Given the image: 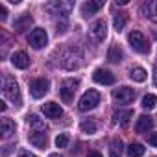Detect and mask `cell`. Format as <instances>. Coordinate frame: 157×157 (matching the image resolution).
Masks as SVG:
<instances>
[{
	"mask_svg": "<svg viewBox=\"0 0 157 157\" xmlns=\"http://www.w3.org/2000/svg\"><path fill=\"white\" fill-rule=\"evenodd\" d=\"M28 124H30L35 131H41V133H44V131L48 129V126H46V124L37 117V115H28Z\"/></svg>",
	"mask_w": 157,
	"mask_h": 157,
	"instance_id": "23",
	"label": "cell"
},
{
	"mask_svg": "<svg viewBox=\"0 0 157 157\" xmlns=\"http://www.w3.org/2000/svg\"><path fill=\"white\" fill-rule=\"evenodd\" d=\"M28 139H30V142L35 146V148H46V144H48V139H46V133H41V131H33V133H30L28 135Z\"/></svg>",
	"mask_w": 157,
	"mask_h": 157,
	"instance_id": "15",
	"label": "cell"
},
{
	"mask_svg": "<svg viewBox=\"0 0 157 157\" xmlns=\"http://www.w3.org/2000/svg\"><path fill=\"white\" fill-rule=\"evenodd\" d=\"M131 117H133V111H129V109H126V111H117V113H115V122H118L122 128H128Z\"/></svg>",
	"mask_w": 157,
	"mask_h": 157,
	"instance_id": "22",
	"label": "cell"
},
{
	"mask_svg": "<svg viewBox=\"0 0 157 157\" xmlns=\"http://www.w3.org/2000/svg\"><path fill=\"white\" fill-rule=\"evenodd\" d=\"M17 126L11 118H2V139H10L15 133Z\"/></svg>",
	"mask_w": 157,
	"mask_h": 157,
	"instance_id": "21",
	"label": "cell"
},
{
	"mask_svg": "<svg viewBox=\"0 0 157 157\" xmlns=\"http://www.w3.org/2000/svg\"><path fill=\"white\" fill-rule=\"evenodd\" d=\"M2 93L4 96L15 104V105H21L22 98H21V89H19V83L13 80V78H4V82H2Z\"/></svg>",
	"mask_w": 157,
	"mask_h": 157,
	"instance_id": "2",
	"label": "cell"
},
{
	"mask_svg": "<svg viewBox=\"0 0 157 157\" xmlns=\"http://www.w3.org/2000/svg\"><path fill=\"white\" fill-rule=\"evenodd\" d=\"M111 146H113V148H111V151H118V153H120V151H122V140H120V139H118V140H117V139H115V140H113V144H111Z\"/></svg>",
	"mask_w": 157,
	"mask_h": 157,
	"instance_id": "29",
	"label": "cell"
},
{
	"mask_svg": "<svg viewBox=\"0 0 157 157\" xmlns=\"http://www.w3.org/2000/svg\"><path fill=\"white\" fill-rule=\"evenodd\" d=\"M100 104V93L96 89H89L87 93H83V96L78 102V109L80 111H93L96 105Z\"/></svg>",
	"mask_w": 157,
	"mask_h": 157,
	"instance_id": "3",
	"label": "cell"
},
{
	"mask_svg": "<svg viewBox=\"0 0 157 157\" xmlns=\"http://www.w3.org/2000/svg\"><path fill=\"white\" fill-rule=\"evenodd\" d=\"M19 157H35L33 153H30V151H21L19 153Z\"/></svg>",
	"mask_w": 157,
	"mask_h": 157,
	"instance_id": "33",
	"label": "cell"
},
{
	"mask_svg": "<svg viewBox=\"0 0 157 157\" xmlns=\"http://www.w3.org/2000/svg\"><path fill=\"white\" fill-rule=\"evenodd\" d=\"M28 43L32 44V48L41 50V48L48 43L46 30H43V28H35V30H32V32H30V37H28Z\"/></svg>",
	"mask_w": 157,
	"mask_h": 157,
	"instance_id": "8",
	"label": "cell"
},
{
	"mask_svg": "<svg viewBox=\"0 0 157 157\" xmlns=\"http://www.w3.org/2000/svg\"><path fill=\"white\" fill-rule=\"evenodd\" d=\"M104 8V0H94V2H85L83 6H82V13L85 15V17H91V15H94L98 10H102Z\"/></svg>",
	"mask_w": 157,
	"mask_h": 157,
	"instance_id": "16",
	"label": "cell"
},
{
	"mask_svg": "<svg viewBox=\"0 0 157 157\" xmlns=\"http://www.w3.org/2000/svg\"><path fill=\"white\" fill-rule=\"evenodd\" d=\"M32 24H33V17L26 13V15H21V17L13 22V28H15L17 32H24V30H28Z\"/></svg>",
	"mask_w": 157,
	"mask_h": 157,
	"instance_id": "17",
	"label": "cell"
},
{
	"mask_svg": "<svg viewBox=\"0 0 157 157\" xmlns=\"http://www.w3.org/2000/svg\"><path fill=\"white\" fill-rule=\"evenodd\" d=\"M142 13L157 24V2H146L142 4Z\"/></svg>",
	"mask_w": 157,
	"mask_h": 157,
	"instance_id": "18",
	"label": "cell"
},
{
	"mask_svg": "<svg viewBox=\"0 0 157 157\" xmlns=\"http://www.w3.org/2000/svg\"><path fill=\"white\" fill-rule=\"evenodd\" d=\"M6 19H8V11H6V6H4V4H0V21L4 22Z\"/></svg>",
	"mask_w": 157,
	"mask_h": 157,
	"instance_id": "30",
	"label": "cell"
},
{
	"mask_svg": "<svg viewBox=\"0 0 157 157\" xmlns=\"http://www.w3.org/2000/svg\"><path fill=\"white\" fill-rule=\"evenodd\" d=\"M153 82H155V85H157V63H155V67H153Z\"/></svg>",
	"mask_w": 157,
	"mask_h": 157,
	"instance_id": "34",
	"label": "cell"
},
{
	"mask_svg": "<svg viewBox=\"0 0 157 157\" xmlns=\"http://www.w3.org/2000/svg\"><path fill=\"white\" fill-rule=\"evenodd\" d=\"M50 89V82L44 80V78H37V80H33L30 83V93L33 98H43Z\"/></svg>",
	"mask_w": 157,
	"mask_h": 157,
	"instance_id": "9",
	"label": "cell"
},
{
	"mask_svg": "<svg viewBox=\"0 0 157 157\" xmlns=\"http://www.w3.org/2000/svg\"><path fill=\"white\" fill-rule=\"evenodd\" d=\"M117 4H120V6H126V4H128V0H117Z\"/></svg>",
	"mask_w": 157,
	"mask_h": 157,
	"instance_id": "35",
	"label": "cell"
},
{
	"mask_svg": "<svg viewBox=\"0 0 157 157\" xmlns=\"http://www.w3.org/2000/svg\"><path fill=\"white\" fill-rule=\"evenodd\" d=\"M128 41H129V46H131L135 52H139V54H148V52H150V44H148L146 37H144L140 32H137V30L129 32Z\"/></svg>",
	"mask_w": 157,
	"mask_h": 157,
	"instance_id": "4",
	"label": "cell"
},
{
	"mask_svg": "<svg viewBox=\"0 0 157 157\" xmlns=\"http://www.w3.org/2000/svg\"><path fill=\"white\" fill-rule=\"evenodd\" d=\"M151 126H153L151 117L142 115V117H139V120H137V124H135V131L140 133V135H144V133H148V131L151 129Z\"/></svg>",
	"mask_w": 157,
	"mask_h": 157,
	"instance_id": "13",
	"label": "cell"
},
{
	"mask_svg": "<svg viewBox=\"0 0 157 157\" xmlns=\"http://www.w3.org/2000/svg\"><path fill=\"white\" fill-rule=\"evenodd\" d=\"M87 157H104V155H102L100 151H96V150H93V151H89V153H87Z\"/></svg>",
	"mask_w": 157,
	"mask_h": 157,
	"instance_id": "32",
	"label": "cell"
},
{
	"mask_svg": "<svg viewBox=\"0 0 157 157\" xmlns=\"http://www.w3.org/2000/svg\"><path fill=\"white\" fill-rule=\"evenodd\" d=\"M111 157H120V153H117V151H111Z\"/></svg>",
	"mask_w": 157,
	"mask_h": 157,
	"instance_id": "36",
	"label": "cell"
},
{
	"mask_svg": "<svg viewBox=\"0 0 157 157\" xmlns=\"http://www.w3.org/2000/svg\"><path fill=\"white\" fill-rule=\"evenodd\" d=\"M148 142H150L151 146H157V133H151V135L148 137Z\"/></svg>",
	"mask_w": 157,
	"mask_h": 157,
	"instance_id": "31",
	"label": "cell"
},
{
	"mask_svg": "<svg viewBox=\"0 0 157 157\" xmlns=\"http://www.w3.org/2000/svg\"><path fill=\"white\" fill-rule=\"evenodd\" d=\"M126 24H128V13H124V11L115 13V17H113V26H115V30H117V32H122V30L126 28Z\"/></svg>",
	"mask_w": 157,
	"mask_h": 157,
	"instance_id": "19",
	"label": "cell"
},
{
	"mask_svg": "<svg viewBox=\"0 0 157 157\" xmlns=\"http://www.w3.org/2000/svg\"><path fill=\"white\" fill-rule=\"evenodd\" d=\"M50 157H61V155H59V153H52Z\"/></svg>",
	"mask_w": 157,
	"mask_h": 157,
	"instance_id": "37",
	"label": "cell"
},
{
	"mask_svg": "<svg viewBox=\"0 0 157 157\" xmlns=\"http://www.w3.org/2000/svg\"><path fill=\"white\" fill-rule=\"evenodd\" d=\"M78 85H80V82H78V80H72V78H68V80L63 82V85H61V89H59V94H61V100H63L65 104H70V102H72V96H74Z\"/></svg>",
	"mask_w": 157,
	"mask_h": 157,
	"instance_id": "6",
	"label": "cell"
},
{
	"mask_svg": "<svg viewBox=\"0 0 157 157\" xmlns=\"http://www.w3.org/2000/svg\"><path fill=\"white\" fill-rule=\"evenodd\" d=\"M93 80L96 83H100V85H113L115 83V76L105 68H96L94 74H93Z\"/></svg>",
	"mask_w": 157,
	"mask_h": 157,
	"instance_id": "11",
	"label": "cell"
},
{
	"mask_svg": "<svg viewBox=\"0 0 157 157\" xmlns=\"http://www.w3.org/2000/svg\"><path fill=\"white\" fill-rule=\"evenodd\" d=\"M43 113L46 118H59L63 115V109L56 102H46V104H43Z\"/></svg>",
	"mask_w": 157,
	"mask_h": 157,
	"instance_id": "12",
	"label": "cell"
},
{
	"mask_svg": "<svg viewBox=\"0 0 157 157\" xmlns=\"http://www.w3.org/2000/svg\"><path fill=\"white\" fill-rule=\"evenodd\" d=\"M146 70L142 68V67H135V68H131L129 70V78H131V80L133 82H139V83H142L144 80H146Z\"/></svg>",
	"mask_w": 157,
	"mask_h": 157,
	"instance_id": "24",
	"label": "cell"
},
{
	"mask_svg": "<svg viewBox=\"0 0 157 157\" xmlns=\"http://www.w3.org/2000/svg\"><path fill=\"white\" fill-rule=\"evenodd\" d=\"M80 63H82V52L78 48H74V46H70V48H67V50H63L59 54V65L63 68H67V70L78 68Z\"/></svg>",
	"mask_w": 157,
	"mask_h": 157,
	"instance_id": "1",
	"label": "cell"
},
{
	"mask_svg": "<svg viewBox=\"0 0 157 157\" xmlns=\"http://www.w3.org/2000/svg\"><path fill=\"white\" fill-rule=\"evenodd\" d=\"M11 63H13V67L15 68H28V65H30V57H28V54L26 52H15L13 56H11Z\"/></svg>",
	"mask_w": 157,
	"mask_h": 157,
	"instance_id": "14",
	"label": "cell"
},
{
	"mask_svg": "<svg viewBox=\"0 0 157 157\" xmlns=\"http://www.w3.org/2000/svg\"><path fill=\"white\" fill-rule=\"evenodd\" d=\"M82 131H83V133H89V135L96 133V124H94V120H83V122H82Z\"/></svg>",
	"mask_w": 157,
	"mask_h": 157,
	"instance_id": "27",
	"label": "cell"
},
{
	"mask_svg": "<svg viewBox=\"0 0 157 157\" xmlns=\"http://www.w3.org/2000/svg\"><path fill=\"white\" fill-rule=\"evenodd\" d=\"M72 8H74L72 2H50V4L44 6V10H46L50 15H57V17H61L63 21L67 19V15L70 13Z\"/></svg>",
	"mask_w": 157,
	"mask_h": 157,
	"instance_id": "5",
	"label": "cell"
},
{
	"mask_svg": "<svg viewBox=\"0 0 157 157\" xmlns=\"http://www.w3.org/2000/svg\"><path fill=\"white\" fill-rule=\"evenodd\" d=\"M128 155L129 157H142L144 155V146L139 144V142H131L128 146Z\"/></svg>",
	"mask_w": 157,
	"mask_h": 157,
	"instance_id": "25",
	"label": "cell"
},
{
	"mask_svg": "<svg viewBox=\"0 0 157 157\" xmlns=\"http://www.w3.org/2000/svg\"><path fill=\"white\" fill-rule=\"evenodd\" d=\"M107 59H109L111 63H120V61L124 59V52H122V48H120L118 44H113V46L109 48V52H107Z\"/></svg>",
	"mask_w": 157,
	"mask_h": 157,
	"instance_id": "20",
	"label": "cell"
},
{
	"mask_svg": "<svg viewBox=\"0 0 157 157\" xmlns=\"http://www.w3.org/2000/svg\"><path fill=\"white\" fill-rule=\"evenodd\" d=\"M155 102H157V96H155V94H146V96L142 98V104H140V105L150 111V109L155 107Z\"/></svg>",
	"mask_w": 157,
	"mask_h": 157,
	"instance_id": "26",
	"label": "cell"
},
{
	"mask_svg": "<svg viewBox=\"0 0 157 157\" xmlns=\"http://www.w3.org/2000/svg\"><path fill=\"white\" fill-rule=\"evenodd\" d=\"M68 140H70L68 133H59V135L56 137V146H57V148H67Z\"/></svg>",
	"mask_w": 157,
	"mask_h": 157,
	"instance_id": "28",
	"label": "cell"
},
{
	"mask_svg": "<svg viewBox=\"0 0 157 157\" xmlns=\"http://www.w3.org/2000/svg\"><path fill=\"white\" fill-rule=\"evenodd\" d=\"M107 35V24L105 21H96L91 28H89V39L93 43H102Z\"/></svg>",
	"mask_w": 157,
	"mask_h": 157,
	"instance_id": "7",
	"label": "cell"
},
{
	"mask_svg": "<svg viewBox=\"0 0 157 157\" xmlns=\"http://www.w3.org/2000/svg\"><path fill=\"white\" fill-rule=\"evenodd\" d=\"M113 98L118 102V104H129L135 100V91L131 87H118L113 91Z\"/></svg>",
	"mask_w": 157,
	"mask_h": 157,
	"instance_id": "10",
	"label": "cell"
}]
</instances>
